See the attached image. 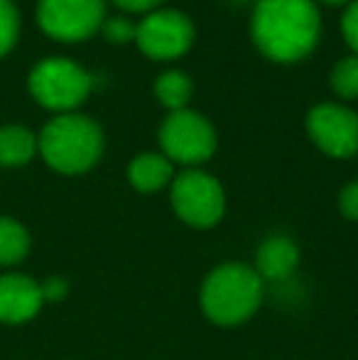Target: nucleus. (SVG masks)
Returning a JSON list of instances; mask_svg holds the SVG:
<instances>
[{
	"mask_svg": "<svg viewBox=\"0 0 358 360\" xmlns=\"http://www.w3.org/2000/svg\"><path fill=\"white\" fill-rule=\"evenodd\" d=\"M106 138L101 125L82 113H62L42 128L37 152L59 174H87L98 165Z\"/></svg>",
	"mask_w": 358,
	"mask_h": 360,
	"instance_id": "f03ea898",
	"label": "nucleus"
},
{
	"mask_svg": "<svg viewBox=\"0 0 358 360\" xmlns=\"http://www.w3.org/2000/svg\"><path fill=\"white\" fill-rule=\"evenodd\" d=\"M153 94L167 113L184 110L189 108L191 98H194V81L181 69H167L155 79Z\"/></svg>",
	"mask_w": 358,
	"mask_h": 360,
	"instance_id": "ddd939ff",
	"label": "nucleus"
},
{
	"mask_svg": "<svg viewBox=\"0 0 358 360\" xmlns=\"http://www.w3.org/2000/svg\"><path fill=\"white\" fill-rule=\"evenodd\" d=\"M30 94L47 110L72 113L91 96L94 76L72 59H44L30 72Z\"/></svg>",
	"mask_w": 358,
	"mask_h": 360,
	"instance_id": "39448f33",
	"label": "nucleus"
},
{
	"mask_svg": "<svg viewBox=\"0 0 358 360\" xmlns=\"http://www.w3.org/2000/svg\"><path fill=\"white\" fill-rule=\"evenodd\" d=\"M329 86L336 98H341V103L358 98V57L356 54H346V57H341L339 62L331 67Z\"/></svg>",
	"mask_w": 358,
	"mask_h": 360,
	"instance_id": "dca6fc26",
	"label": "nucleus"
},
{
	"mask_svg": "<svg viewBox=\"0 0 358 360\" xmlns=\"http://www.w3.org/2000/svg\"><path fill=\"white\" fill-rule=\"evenodd\" d=\"M37 152V138L23 125L0 128V167H23Z\"/></svg>",
	"mask_w": 358,
	"mask_h": 360,
	"instance_id": "4468645a",
	"label": "nucleus"
},
{
	"mask_svg": "<svg viewBox=\"0 0 358 360\" xmlns=\"http://www.w3.org/2000/svg\"><path fill=\"white\" fill-rule=\"evenodd\" d=\"M170 201L181 223L191 228H214L226 214V191L214 174L184 169L170 184Z\"/></svg>",
	"mask_w": 358,
	"mask_h": 360,
	"instance_id": "423d86ee",
	"label": "nucleus"
},
{
	"mask_svg": "<svg viewBox=\"0 0 358 360\" xmlns=\"http://www.w3.org/2000/svg\"><path fill=\"white\" fill-rule=\"evenodd\" d=\"M20 32V15L13 0H0V57L10 52L18 42Z\"/></svg>",
	"mask_w": 358,
	"mask_h": 360,
	"instance_id": "f3484780",
	"label": "nucleus"
},
{
	"mask_svg": "<svg viewBox=\"0 0 358 360\" xmlns=\"http://www.w3.org/2000/svg\"><path fill=\"white\" fill-rule=\"evenodd\" d=\"M39 289H42V299L47 302H62L69 294V282L64 277H47L44 282H39Z\"/></svg>",
	"mask_w": 358,
	"mask_h": 360,
	"instance_id": "412c9836",
	"label": "nucleus"
},
{
	"mask_svg": "<svg viewBox=\"0 0 358 360\" xmlns=\"http://www.w3.org/2000/svg\"><path fill=\"white\" fill-rule=\"evenodd\" d=\"M339 211L349 218V221L358 223V179L349 181V184L339 191Z\"/></svg>",
	"mask_w": 358,
	"mask_h": 360,
	"instance_id": "aec40b11",
	"label": "nucleus"
},
{
	"mask_svg": "<svg viewBox=\"0 0 358 360\" xmlns=\"http://www.w3.org/2000/svg\"><path fill=\"white\" fill-rule=\"evenodd\" d=\"M265 282L250 265L226 262L211 270L201 285V311L216 326H238L263 304Z\"/></svg>",
	"mask_w": 358,
	"mask_h": 360,
	"instance_id": "7ed1b4c3",
	"label": "nucleus"
},
{
	"mask_svg": "<svg viewBox=\"0 0 358 360\" xmlns=\"http://www.w3.org/2000/svg\"><path fill=\"white\" fill-rule=\"evenodd\" d=\"M196 27L177 8H160L143 15L135 30V44L150 62H177L194 47Z\"/></svg>",
	"mask_w": 358,
	"mask_h": 360,
	"instance_id": "0eeeda50",
	"label": "nucleus"
},
{
	"mask_svg": "<svg viewBox=\"0 0 358 360\" xmlns=\"http://www.w3.org/2000/svg\"><path fill=\"white\" fill-rule=\"evenodd\" d=\"M321 15L314 0H255L250 39L272 64H300L317 49Z\"/></svg>",
	"mask_w": 358,
	"mask_h": 360,
	"instance_id": "f257e3e1",
	"label": "nucleus"
},
{
	"mask_svg": "<svg viewBox=\"0 0 358 360\" xmlns=\"http://www.w3.org/2000/svg\"><path fill=\"white\" fill-rule=\"evenodd\" d=\"M305 130L319 152L331 160L358 155V113L341 101L314 103L305 115Z\"/></svg>",
	"mask_w": 358,
	"mask_h": 360,
	"instance_id": "6e6552de",
	"label": "nucleus"
},
{
	"mask_svg": "<svg viewBox=\"0 0 358 360\" xmlns=\"http://www.w3.org/2000/svg\"><path fill=\"white\" fill-rule=\"evenodd\" d=\"M44 307L39 282L27 275H3L0 277V323H27Z\"/></svg>",
	"mask_w": 358,
	"mask_h": 360,
	"instance_id": "9d476101",
	"label": "nucleus"
},
{
	"mask_svg": "<svg viewBox=\"0 0 358 360\" xmlns=\"http://www.w3.org/2000/svg\"><path fill=\"white\" fill-rule=\"evenodd\" d=\"M314 3L317 5L324 3V5H331V8H339V5H344V8H346V5H351L354 0H314Z\"/></svg>",
	"mask_w": 358,
	"mask_h": 360,
	"instance_id": "5701e85b",
	"label": "nucleus"
},
{
	"mask_svg": "<svg viewBox=\"0 0 358 360\" xmlns=\"http://www.w3.org/2000/svg\"><path fill=\"white\" fill-rule=\"evenodd\" d=\"M160 152L172 165H184L186 169H199L214 157L219 138L216 128L206 115L191 108L167 113L158 130Z\"/></svg>",
	"mask_w": 358,
	"mask_h": 360,
	"instance_id": "20e7f679",
	"label": "nucleus"
},
{
	"mask_svg": "<svg viewBox=\"0 0 358 360\" xmlns=\"http://www.w3.org/2000/svg\"><path fill=\"white\" fill-rule=\"evenodd\" d=\"M341 34H344L351 54L358 57V0L346 5L344 15H341Z\"/></svg>",
	"mask_w": 358,
	"mask_h": 360,
	"instance_id": "6ab92c4d",
	"label": "nucleus"
},
{
	"mask_svg": "<svg viewBox=\"0 0 358 360\" xmlns=\"http://www.w3.org/2000/svg\"><path fill=\"white\" fill-rule=\"evenodd\" d=\"M113 3H115V8L128 15H148L162 8L165 0H113Z\"/></svg>",
	"mask_w": 358,
	"mask_h": 360,
	"instance_id": "4be33fe9",
	"label": "nucleus"
},
{
	"mask_svg": "<svg viewBox=\"0 0 358 360\" xmlns=\"http://www.w3.org/2000/svg\"><path fill=\"white\" fill-rule=\"evenodd\" d=\"M174 179V165L162 152H140L128 165V181L140 194H158Z\"/></svg>",
	"mask_w": 358,
	"mask_h": 360,
	"instance_id": "f8f14e48",
	"label": "nucleus"
},
{
	"mask_svg": "<svg viewBox=\"0 0 358 360\" xmlns=\"http://www.w3.org/2000/svg\"><path fill=\"white\" fill-rule=\"evenodd\" d=\"M300 265V248L290 236H270L255 252V267L263 282H282Z\"/></svg>",
	"mask_w": 358,
	"mask_h": 360,
	"instance_id": "9b49d317",
	"label": "nucleus"
},
{
	"mask_svg": "<svg viewBox=\"0 0 358 360\" xmlns=\"http://www.w3.org/2000/svg\"><path fill=\"white\" fill-rule=\"evenodd\" d=\"M106 18V0H39L37 5L42 32L67 44L91 39L101 32Z\"/></svg>",
	"mask_w": 358,
	"mask_h": 360,
	"instance_id": "1a4fd4ad",
	"label": "nucleus"
},
{
	"mask_svg": "<svg viewBox=\"0 0 358 360\" xmlns=\"http://www.w3.org/2000/svg\"><path fill=\"white\" fill-rule=\"evenodd\" d=\"M135 30H138V22H133V20L125 18V15H110V18H106L103 25H101V34H103L110 44L135 42Z\"/></svg>",
	"mask_w": 358,
	"mask_h": 360,
	"instance_id": "a211bd4d",
	"label": "nucleus"
},
{
	"mask_svg": "<svg viewBox=\"0 0 358 360\" xmlns=\"http://www.w3.org/2000/svg\"><path fill=\"white\" fill-rule=\"evenodd\" d=\"M30 233L20 221L10 216H0V265H18L30 252Z\"/></svg>",
	"mask_w": 358,
	"mask_h": 360,
	"instance_id": "2eb2a0df",
	"label": "nucleus"
}]
</instances>
